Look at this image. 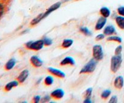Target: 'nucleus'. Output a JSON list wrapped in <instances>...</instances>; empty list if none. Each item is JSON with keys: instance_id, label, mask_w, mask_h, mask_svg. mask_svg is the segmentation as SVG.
<instances>
[{"instance_id": "obj_1", "label": "nucleus", "mask_w": 124, "mask_h": 103, "mask_svg": "<svg viewBox=\"0 0 124 103\" xmlns=\"http://www.w3.org/2000/svg\"><path fill=\"white\" fill-rule=\"evenodd\" d=\"M61 2H56V3L53 4V5H52V6L46 10V12H45L44 13H41V14L38 15L36 17H35L34 19H33L30 23V26H34V25L38 24V23H40L42 19H44V18H46V17L48 16L52 12H54L56 10L58 9V8L61 7Z\"/></svg>"}, {"instance_id": "obj_2", "label": "nucleus", "mask_w": 124, "mask_h": 103, "mask_svg": "<svg viewBox=\"0 0 124 103\" xmlns=\"http://www.w3.org/2000/svg\"><path fill=\"white\" fill-rule=\"evenodd\" d=\"M122 63V58L121 55H116L111 58L110 69L113 73H116L119 70Z\"/></svg>"}, {"instance_id": "obj_3", "label": "nucleus", "mask_w": 124, "mask_h": 103, "mask_svg": "<svg viewBox=\"0 0 124 103\" xmlns=\"http://www.w3.org/2000/svg\"><path fill=\"white\" fill-rule=\"evenodd\" d=\"M97 64H98V61L96 60L94 58L91 59L84 66V67L80 70L79 73H93L96 68Z\"/></svg>"}, {"instance_id": "obj_4", "label": "nucleus", "mask_w": 124, "mask_h": 103, "mask_svg": "<svg viewBox=\"0 0 124 103\" xmlns=\"http://www.w3.org/2000/svg\"><path fill=\"white\" fill-rule=\"evenodd\" d=\"M44 46V43L43 40H37L35 41H30L25 44V47L27 49L34 51L40 50L43 48Z\"/></svg>"}, {"instance_id": "obj_5", "label": "nucleus", "mask_w": 124, "mask_h": 103, "mask_svg": "<svg viewBox=\"0 0 124 103\" xmlns=\"http://www.w3.org/2000/svg\"><path fill=\"white\" fill-rule=\"evenodd\" d=\"M93 57L98 61L104 58V51L102 47L99 44H96L93 47Z\"/></svg>"}, {"instance_id": "obj_6", "label": "nucleus", "mask_w": 124, "mask_h": 103, "mask_svg": "<svg viewBox=\"0 0 124 103\" xmlns=\"http://www.w3.org/2000/svg\"><path fill=\"white\" fill-rule=\"evenodd\" d=\"M47 71L56 77L59 78H64L65 77V73L59 69H54L53 67H48L47 69Z\"/></svg>"}, {"instance_id": "obj_7", "label": "nucleus", "mask_w": 124, "mask_h": 103, "mask_svg": "<svg viewBox=\"0 0 124 103\" xmlns=\"http://www.w3.org/2000/svg\"><path fill=\"white\" fill-rule=\"evenodd\" d=\"M51 97L53 99L56 100H59L62 99L64 96V91L61 88H58V89L54 90V91L51 93Z\"/></svg>"}, {"instance_id": "obj_8", "label": "nucleus", "mask_w": 124, "mask_h": 103, "mask_svg": "<svg viewBox=\"0 0 124 103\" xmlns=\"http://www.w3.org/2000/svg\"><path fill=\"white\" fill-rule=\"evenodd\" d=\"M30 61L31 65L35 68L40 67L42 66V64H43L42 61L39 58L36 56H32L30 58Z\"/></svg>"}, {"instance_id": "obj_9", "label": "nucleus", "mask_w": 124, "mask_h": 103, "mask_svg": "<svg viewBox=\"0 0 124 103\" xmlns=\"http://www.w3.org/2000/svg\"><path fill=\"white\" fill-rule=\"evenodd\" d=\"M124 86V79L122 76H119L115 78L114 81V86L117 89L120 90Z\"/></svg>"}, {"instance_id": "obj_10", "label": "nucleus", "mask_w": 124, "mask_h": 103, "mask_svg": "<svg viewBox=\"0 0 124 103\" xmlns=\"http://www.w3.org/2000/svg\"><path fill=\"white\" fill-rule=\"evenodd\" d=\"M29 75V71L28 70H24L20 73L19 76L17 78V80L19 81V84H23L25 82V80Z\"/></svg>"}, {"instance_id": "obj_11", "label": "nucleus", "mask_w": 124, "mask_h": 103, "mask_svg": "<svg viewBox=\"0 0 124 103\" xmlns=\"http://www.w3.org/2000/svg\"><path fill=\"white\" fill-rule=\"evenodd\" d=\"M107 23V18L105 17H101L98 19V21L96 22V24L95 25L96 30H100L105 26V24Z\"/></svg>"}, {"instance_id": "obj_12", "label": "nucleus", "mask_w": 124, "mask_h": 103, "mask_svg": "<svg viewBox=\"0 0 124 103\" xmlns=\"http://www.w3.org/2000/svg\"><path fill=\"white\" fill-rule=\"evenodd\" d=\"M61 65H70L71 66H74L75 65V61L72 57L67 56L64 59L61 61L60 63Z\"/></svg>"}, {"instance_id": "obj_13", "label": "nucleus", "mask_w": 124, "mask_h": 103, "mask_svg": "<svg viewBox=\"0 0 124 103\" xmlns=\"http://www.w3.org/2000/svg\"><path fill=\"white\" fill-rule=\"evenodd\" d=\"M19 84V82L18 80H15V81H12L11 82H8L6 85L4 87V90L6 92H9L10 91L12 88L16 87Z\"/></svg>"}, {"instance_id": "obj_14", "label": "nucleus", "mask_w": 124, "mask_h": 103, "mask_svg": "<svg viewBox=\"0 0 124 103\" xmlns=\"http://www.w3.org/2000/svg\"><path fill=\"white\" fill-rule=\"evenodd\" d=\"M16 60L15 58H11L4 65V69L7 71L12 70L16 65Z\"/></svg>"}, {"instance_id": "obj_15", "label": "nucleus", "mask_w": 124, "mask_h": 103, "mask_svg": "<svg viewBox=\"0 0 124 103\" xmlns=\"http://www.w3.org/2000/svg\"><path fill=\"white\" fill-rule=\"evenodd\" d=\"M115 27L112 25H108L104 30V34L105 35H111L116 33Z\"/></svg>"}, {"instance_id": "obj_16", "label": "nucleus", "mask_w": 124, "mask_h": 103, "mask_svg": "<svg viewBox=\"0 0 124 103\" xmlns=\"http://www.w3.org/2000/svg\"><path fill=\"white\" fill-rule=\"evenodd\" d=\"M100 14L105 18H108L110 16L111 12H110V9L107 7H103L100 9Z\"/></svg>"}, {"instance_id": "obj_17", "label": "nucleus", "mask_w": 124, "mask_h": 103, "mask_svg": "<svg viewBox=\"0 0 124 103\" xmlns=\"http://www.w3.org/2000/svg\"><path fill=\"white\" fill-rule=\"evenodd\" d=\"M116 23L117 26L121 29H124V16H119L116 18Z\"/></svg>"}, {"instance_id": "obj_18", "label": "nucleus", "mask_w": 124, "mask_h": 103, "mask_svg": "<svg viewBox=\"0 0 124 103\" xmlns=\"http://www.w3.org/2000/svg\"><path fill=\"white\" fill-rule=\"evenodd\" d=\"M73 43V40H71V39H65L62 41L61 47L63 48H67L72 46Z\"/></svg>"}, {"instance_id": "obj_19", "label": "nucleus", "mask_w": 124, "mask_h": 103, "mask_svg": "<svg viewBox=\"0 0 124 103\" xmlns=\"http://www.w3.org/2000/svg\"><path fill=\"white\" fill-rule=\"evenodd\" d=\"M79 31L81 33L85 35V36H90L92 35V33L87 27H81L79 28Z\"/></svg>"}, {"instance_id": "obj_20", "label": "nucleus", "mask_w": 124, "mask_h": 103, "mask_svg": "<svg viewBox=\"0 0 124 103\" xmlns=\"http://www.w3.org/2000/svg\"><path fill=\"white\" fill-rule=\"evenodd\" d=\"M107 41H115V42H117L119 43H121L122 41V38L119 36H109L107 38Z\"/></svg>"}, {"instance_id": "obj_21", "label": "nucleus", "mask_w": 124, "mask_h": 103, "mask_svg": "<svg viewBox=\"0 0 124 103\" xmlns=\"http://www.w3.org/2000/svg\"><path fill=\"white\" fill-rule=\"evenodd\" d=\"M53 81H54V79L52 76H47L44 79V84L47 86H51V85L53 84Z\"/></svg>"}, {"instance_id": "obj_22", "label": "nucleus", "mask_w": 124, "mask_h": 103, "mask_svg": "<svg viewBox=\"0 0 124 103\" xmlns=\"http://www.w3.org/2000/svg\"><path fill=\"white\" fill-rule=\"evenodd\" d=\"M111 93V91L110 90H105L103 91L102 93H101V96L102 99H104V100H106V99L110 96Z\"/></svg>"}, {"instance_id": "obj_23", "label": "nucleus", "mask_w": 124, "mask_h": 103, "mask_svg": "<svg viewBox=\"0 0 124 103\" xmlns=\"http://www.w3.org/2000/svg\"><path fill=\"white\" fill-rule=\"evenodd\" d=\"M92 91H93V88L90 87V88H87L84 92V98H91L92 95Z\"/></svg>"}, {"instance_id": "obj_24", "label": "nucleus", "mask_w": 124, "mask_h": 103, "mask_svg": "<svg viewBox=\"0 0 124 103\" xmlns=\"http://www.w3.org/2000/svg\"><path fill=\"white\" fill-rule=\"evenodd\" d=\"M43 41L45 46H50L52 44V43H53V41L52 40V39L49 38H44Z\"/></svg>"}, {"instance_id": "obj_25", "label": "nucleus", "mask_w": 124, "mask_h": 103, "mask_svg": "<svg viewBox=\"0 0 124 103\" xmlns=\"http://www.w3.org/2000/svg\"><path fill=\"white\" fill-rule=\"evenodd\" d=\"M5 12V7L4 5L2 2H0V19L2 18V16H3L4 13Z\"/></svg>"}, {"instance_id": "obj_26", "label": "nucleus", "mask_w": 124, "mask_h": 103, "mask_svg": "<svg viewBox=\"0 0 124 103\" xmlns=\"http://www.w3.org/2000/svg\"><path fill=\"white\" fill-rule=\"evenodd\" d=\"M51 98H52V97H51V96H49V95L44 96L42 98V99H41V103H48V102L50 101Z\"/></svg>"}, {"instance_id": "obj_27", "label": "nucleus", "mask_w": 124, "mask_h": 103, "mask_svg": "<svg viewBox=\"0 0 124 103\" xmlns=\"http://www.w3.org/2000/svg\"><path fill=\"white\" fill-rule=\"evenodd\" d=\"M122 51V46H119L116 48L115 51V53L116 55H121V52Z\"/></svg>"}, {"instance_id": "obj_28", "label": "nucleus", "mask_w": 124, "mask_h": 103, "mask_svg": "<svg viewBox=\"0 0 124 103\" xmlns=\"http://www.w3.org/2000/svg\"><path fill=\"white\" fill-rule=\"evenodd\" d=\"M117 12L121 16H124V6H121L117 8Z\"/></svg>"}, {"instance_id": "obj_29", "label": "nucleus", "mask_w": 124, "mask_h": 103, "mask_svg": "<svg viewBox=\"0 0 124 103\" xmlns=\"http://www.w3.org/2000/svg\"><path fill=\"white\" fill-rule=\"evenodd\" d=\"M117 100H118V99H117V96L114 95L111 98V99H110V101H109V103H117Z\"/></svg>"}, {"instance_id": "obj_30", "label": "nucleus", "mask_w": 124, "mask_h": 103, "mask_svg": "<svg viewBox=\"0 0 124 103\" xmlns=\"http://www.w3.org/2000/svg\"><path fill=\"white\" fill-rule=\"evenodd\" d=\"M40 101H41V96L39 95L35 96L33 98V102L35 103H39Z\"/></svg>"}, {"instance_id": "obj_31", "label": "nucleus", "mask_w": 124, "mask_h": 103, "mask_svg": "<svg viewBox=\"0 0 124 103\" xmlns=\"http://www.w3.org/2000/svg\"><path fill=\"white\" fill-rule=\"evenodd\" d=\"M104 38H105V35H104V34H99V35H97L96 36L95 40H96V41H101V40L104 39Z\"/></svg>"}, {"instance_id": "obj_32", "label": "nucleus", "mask_w": 124, "mask_h": 103, "mask_svg": "<svg viewBox=\"0 0 124 103\" xmlns=\"http://www.w3.org/2000/svg\"><path fill=\"white\" fill-rule=\"evenodd\" d=\"M84 103H92L93 101L91 100V98H85V100L84 101Z\"/></svg>"}, {"instance_id": "obj_33", "label": "nucleus", "mask_w": 124, "mask_h": 103, "mask_svg": "<svg viewBox=\"0 0 124 103\" xmlns=\"http://www.w3.org/2000/svg\"><path fill=\"white\" fill-rule=\"evenodd\" d=\"M42 78H40L38 80V81H37V82H36V84H39L40 82H41V81H42Z\"/></svg>"}, {"instance_id": "obj_34", "label": "nucleus", "mask_w": 124, "mask_h": 103, "mask_svg": "<svg viewBox=\"0 0 124 103\" xmlns=\"http://www.w3.org/2000/svg\"><path fill=\"white\" fill-rule=\"evenodd\" d=\"M75 1H79V0H75Z\"/></svg>"}]
</instances>
